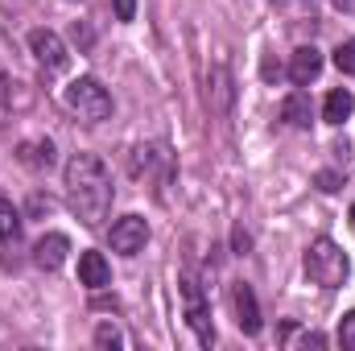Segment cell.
Wrapping results in <instances>:
<instances>
[{"label":"cell","instance_id":"cell-3","mask_svg":"<svg viewBox=\"0 0 355 351\" xmlns=\"http://www.w3.org/2000/svg\"><path fill=\"white\" fill-rule=\"evenodd\" d=\"M62 99H67V108H71L79 120H87V124H99V120L112 116V95H107V87H103L99 79H75Z\"/></svg>","mask_w":355,"mask_h":351},{"label":"cell","instance_id":"cell-19","mask_svg":"<svg viewBox=\"0 0 355 351\" xmlns=\"http://www.w3.org/2000/svg\"><path fill=\"white\" fill-rule=\"evenodd\" d=\"M8 99H12V83H8V75H4V67H0V120L8 116Z\"/></svg>","mask_w":355,"mask_h":351},{"label":"cell","instance_id":"cell-4","mask_svg":"<svg viewBox=\"0 0 355 351\" xmlns=\"http://www.w3.org/2000/svg\"><path fill=\"white\" fill-rule=\"evenodd\" d=\"M29 50H33L37 67H46V71H67V62H71L67 42H62L54 29H33V33H29Z\"/></svg>","mask_w":355,"mask_h":351},{"label":"cell","instance_id":"cell-23","mask_svg":"<svg viewBox=\"0 0 355 351\" xmlns=\"http://www.w3.org/2000/svg\"><path fill=\"white\" fill-rule=\"evenodd\" d=\"M352 228H355V203H352Z\"/></svg>","mask_w":355,"mask_h":351},{"label":"cell","instance_id":"cell-10","mask_svg":"<svg viewBox=\"0 0 355 351\" xmlns=\"http://www.w3.org/2000/svg\"><path fill=\"white\" fill-rule=\"evenodd\" d=\"M281 120H285L289 128H310V95H306V91L285 95V103H281Z\"/></svg>","mask_w":355,"mask_h":351},{"label":"cell","instance_id":"cell-8","mask_svg":"<svg viewBox=\"0 0 355 351\" xmlns=\"http://www.w3.org/2000/svg\"><path fill=\"white\" fill-rule=\"evenodd\" d=\"M318 75H322V54H318L314 46L293 50V58H289V79H293L297 87H310Z\"/></svg>","mask_w":355,"mask_h":351},{"label":"cell","instance_id":"cell-5","mask_svg":"<svg viewBox=\"0 0 355 351\" xmlns=\"http://www.w3.org/2000/svg\"><path fill=\"white\" fill-rule=\"evenodd\" d=\"M145 240H149V223H145L141 215H124V219L112 223V252L137 257V252L145 248Z\"/></svg>","mask_w":355,"mask_h":351},{"label":"cell","instance_id":"cell-16","mask_svg":"<svg viewBox=\"0 0 355 351\" xmlns=\"http://www.w3.org/2000/svg\"><path fill=\"white\" fill-rule=\"evenodd\" d=\"M335 67H339L343 75H355V37L352 42H339V50H335Z\"/></svg>","mask_w":355,"mask_h":351},{"label":"cell","instance_id":"cell-15","mask_svg":"<svg viewBox=\"0 0 355 351\" xmlns=\"http://www.w3.org/2000/svg\"><path fill=\"white\" fill-rule=\"evenodd\" d=\"M215 112H227V103H232V79H227V71L223 67H215Z\"/></svg>","mask_w":355,"mask_h":351},{"label":"cell","instance_id":"cell-14","mask_svg":"<svg viewBox=\"0 0 355 351\" xmlns=\"http://www.w3.org/2000/svg\"><path fill=\"white\" fill-rule=\"evenodd\" d=\"M17 236H21V215H17V207L0 203V244H12Z\"/></svg>","mask_w":355,"mask_h":351},{"label":"cell","instance_id":"cell-17","mask_svg":"<svg viewBox=\"0 0 355 351\" xmlns=\"http://www.w3.org/2000/svg\"><path fill=\"white\" fill-rule=\"evenodd\" d=\"M95 343H99V348H120V343H124V335H120L112 323H103V327L95 331Z\"/></svg>","mask_w":355,"mask_h":351},{"label":"cell","instance_id":"cell-2","mask_svg":"<svg viewBox=\"0 0 355 351\" xmlns=\"http://www.w3.org/2000/svg\"><path fill=\"white\" fill-rule=\"evenodd\" d=\"M306 273H310L314 285L339 289V285L347 281V273H352V261H347V252H343L335 240L318 236V240H310V248H306Z\"/></svg>","mask_w":355,"mask_h":351},{"label":"cell","instance_id":"cell-9","mask_svg":"<svg viewBox=\"0 0 355 351\" xmlns=\"http://www.w3.org/2000/svg\"><path fill=\"white\" fill-rule=\"evenodd\" d=\"M79 281H83L87 289L112 285V268L103 261V252H83V257H79Z\"/></svg>","mask_w":355,"mask_h":351},{"label":"cell","instance_id":"cell-11","mask_svg":"<svg viewBox=\"0 0 355 351\" xmlns=\"http://www.w3.org/2000/svg\"><path fill=\"white\" fill-rule=\"evenodd\" d=\"M352 108H355L352 91L335 87L331 95H327V103H322V120H327V124H343V120L352 116Z\"/></svg>","mask_w":355,"mask_h":351},{"label":"cell","instance_id":"cell-13","mask_svg":"<svg viewBox=\"0 0 355 351\" xmlns=\"http://www.w3.org/2000/svg\"><path fill=\"white\" fill-rule=\"evenodd\" d=\"M186 323H190V327L198 331V339H202L207 348L215 343V327L207 323V306H202V302H194V306H186Z\"/></svg>","mask_w":355,"mask_h":351},{"label":"cell","instance_id":"cell-18","mask_svg":"<svg viewBox=\"0 0 355 351\" xmlns=\"http://www.w3.org/2000/svg\"><path fill=\"white\" fill-rule=\"evenodd\" d=\"M339 343H343L347 351H355V310L343 318V323H339Z\"/></svg>","mask_w":355,"mask_h":351},{"label":"cell","instance_id":"cell-21","mask_svg":"<svg viewBox=\"0 0 355 351\" xmlns=\"http://www.w3.org/2000/svg\"><path fill=\"white\" fill-rule=\"evenodd\" d=\"M318 182H322V190H339V178H335V174H322Z\"/></svg>","mask_w":355,"mask_h":351},{"label":"cell","instance_id":"cell-20","mask_svg":"<svg viewBox=\"0 0 355 351\" xmlns=\"http://www.w3.org/2000/svg\"><path fill=\"white\" fill-rule=\"evenodd\" d=\"M112 8H116V21H132L137 17V0H112Z\"/></svg>","mask_w":355,"mask_h":351},{"label":"cell","instance_id":"cell-22","mask_svg":"<svg viewBox=\"0 0 355 351\" xmlns=\"http://www.w3.org/2000/svg\"><path fill=\"white\" fill-rule=\"evenodd\" d=\"M335 8H343V12H355V0H335Z\"/></svg>","mask_w":355,"mask_h":351},{"label":"cell","instance_id":"cell-1","mask_svg":"<svg viewBox=\"0 0 355 351\" xmlns=\"http://www.w3.org/2000/svg\"><path fill=\"white\" fill-rule=\"evenodd\" d=\"M67 198H71V211L87 228H99L107 219V211H112V174L95 153H75L67 162Z\"/></svg>","mask_w":355,"mask_h":351},{"label":"cell","instance_id":"cell-6","mask_svg":"<svg viewBox=\"0 0 355 351\" xmlns=\"http://www.w3.org/2000/svg\"><path fill=\"white\" fill-rule=\"evenodd\" d=\"M232 302H236V323H240V331L244 335H257L261 331V306H257V293H252V285H236L232 289Z\"/></svg>","mask_w":355,"mask_h":351},{"label":"cell","instance_id":"cell-7","mask_svg":"<svg viewBox=\"0 0 355 351\" xmlns=\"http://www.w3.org/2000/svg\"><path fill=\"white\" fill-rule=\"evenodd\" d=\"M67 252H71V240H67L62 232H50V236H42V240L33 244V264L46 268V273H54L58 264L67 261Z\"/></svg>","mask_w":355,"mask_h":351},{"label":"cell","instance_id":"cell-12","mask_svg":"<svg viewBox=\"0 0 355 351\" xmlns=\"http://www.w3.org/2000/svg\"><path fill=\"white\" fill-rule=\"evenodd\" d=\"M21 162L25 166H37V170H50L54 166V145L50 141H25L21 145Z\"/></svg>","mask_w":355,"mask_h":351}]
</instances>
